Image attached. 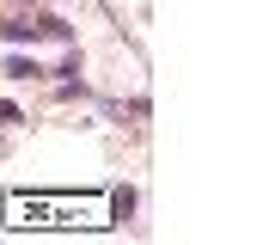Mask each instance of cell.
Listing matches in <instances>:
<instances>
[{
  "label": "cell",
  "mask_w": 263,
  "mask_h": 245,
  "mask_svg": "<svg viewBox=\"0 0 263 245\" xmlns=\"http://www.w3.org/2000/svg\"><path fill=\"white\" fill-rule=\"evenodd\" d=\"M31 74H43V67H37V61H25V56L6 61V80H31Z\"/></svg>",
  "instance_id": "cell-1"
},
{
  "label": "cell",
  "mask_w": 263,
  "mask_h": 245,
  "mask_svg": "<svg viewBox=\"0 0 263 245\" xmlns=\"http://www.w3.org/2000/svg\"><path fill=\"white\" fill-rule=\"evenodd\" d=\"M0 122H6V129H18V122H25V111H18V104H0Z\"/></svg>",
  "instance_id": "cell-2"
}]
</instances>
